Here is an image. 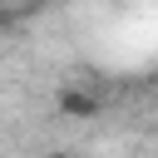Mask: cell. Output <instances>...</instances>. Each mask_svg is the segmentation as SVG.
Instances as JSON below:
<instances>
[{
    "label": "cell",
    "mask_w": 158,
    "mask_h": 158,
    "mask_svg": "<svg viewBox=\"0 0 158 158\" xmlns=\"http://www.w3.org/2000/svg\"><path fill=\"white\" fill-rule=\"evenodd\" d=\"M44 158H74V153H64V148H54V153H44Z\"/></svg>",
    "instance_id": "cell-2"
},
{
    "label": "cell",
    "mask_w": 158,
    "mask_h": 158,
    "mask_svg": "<svg viewBox=\"0 0 158 158\" xmlns=\"http://www.w3.org/2000/svg\"><path fill=\"white\" fill-rule=\"evenodd\" d=\"M59 114H64V118H94V114H99V99H94L89 89H79V84H64V89H59Z\"/></svg>",
    "instance_id": "cell-1"
}]
</instances>
